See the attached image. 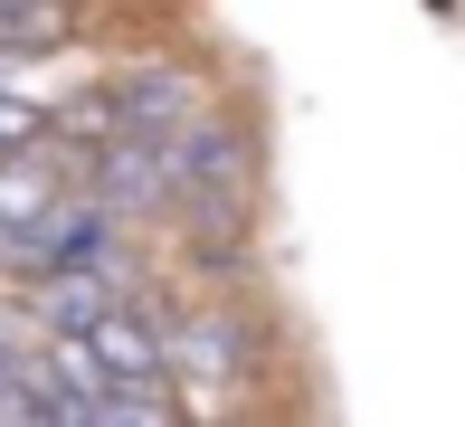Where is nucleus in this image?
Instances as JSON below:
<instances>
[{
  "label": "nucleus",
  "mask_w": 465,
  "mask_h": 427,
  "mask_svg": "<svg viewBox=\"0 0 465 427\" xmlns=\"http://www.w3.org/2000/svg\"><path fill=\"white\" fill-rule=\"evenodd\" d=\"M104 104H114V134H172V124L200 114V85L181 67H124L104 85Z\"/></svg>",
  "instance_id": "2"
},
{
  "label": "nucleus",
  "mask_w": 465,
  "mask_h": 427,
  "mask_svg": "<svg viewBox=\"0 0 465 427\" xmlns=\"http://www.w3.org/2000/svg\"><path fill=\"white\" fill-rule=\"evenodd\" d=\"M162 371H181V380H228V371H238V342H228V323H181L172 342H162Z\"/></svg>",
  "instance_id": "6"
},
{
  "label": "nucleus",
  "mask_w": 465,
  "mask_h": 427,
  "mask_svg": "<svg viewBox=\"0 0 465 427\" xmlns=\"http://www.w3.org/2000/svg\"><path fill=\"white\" fill-rule=\"evenodd\" d=\"M48 209H57V171L38 162V143H29V153H0V219H10V228H38Z\"/></svg>",
  "instance_id": "5"
},
{
  "label": "nucleus",
  "mask_w": 465,
  "mask_h": 427,
  "mask_svg": "<svg viewBox=\"0 0 465 427\" xmlns=\"http://www.w3.org/2000/svg\"><path fill=\"white\" fill-rule=\"evenodd\" d=\"M86 352H95V371H104V380H162V333H153V323H134L124 304H104L95 323H86Z\"/></svg>",
  "instance_id": "4"
},
{
  "label": "nucleus",
  "mask_w": 465,
  "mask_h": 427,
  "mask_svg": "<svg viewBox=\"0 0 465 427\" xmlns=\"http://www.w3.org/2000/svg\"><path fill=\"white\" fill-rule=\"evenodd\" d=\"M67 38V0H0V48H57Z\"/></svg>",
  "instance_id": "7"
},
{
  "label": "nucleus",
  "mask_w": 465,
  "mask_h": 427,
  "mask_svg": "<svg viewBox=\"0 0 465 427\" xmlns=\"http://www.w3.org/2000/svg\"><path fill=\"white\" fill-rule=\"evenodd\" d=\"M104 304H124L104 266H38V333H86Z\"/></svg>",
  "instance_id": "3"
},
{
  "label": "nucleus",
  "mask_w": 465,
  "mask_h": 427,
  "mask_svg": "<svg viewBox=\"0 0 465 427\" xmlns=\"http://www.w3.org/2000/svg\"><path fill=\"white\" fill-rule=\"evenodd\" d=\"M162 171H172V200H190L200 219H238L247 200V143L228 134V124H172L162 134Z\"/></svg>",
  "instance_id": "1"
},
{
  "label": "nucleus",
  "mask_w": 465,
  "mask_h": 427,
  "mask_svg": "<svg viewBox=\"0 0 465 427\" xmlns=\"http://www.w3.org/2000/svg\"><path fill=\"white\" fill-rule=\"evenodd\" d=\"M29 143H48V104L0 85V153H29Z\"/></svg>",
  "instance_id": "8"
}]
</instances>
